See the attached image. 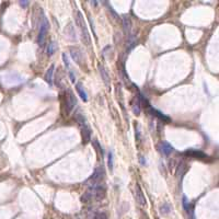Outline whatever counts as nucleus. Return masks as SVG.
I'll return each mask as SVG.
<instances>
[{"instance_id": "f257e3e1", "label": "nucleus", "mask_w": 219, "mask_h": 219, "mask_svg": "<svg viewBox=\"0 0 219 219\" xmlns=\"http://www.w3.org/2000/svg\"><path fill=\"white\" fill-rule=\"evenodd\" d=\"M76 19H77V24L79 25L80 31H81L82 42L86 45H90V43H91V37H90V34H89V32H88V29H87V26H86L85 20H83V17H82V14H81V12L77 11Z\"/></svg>"}, {"instance_id": "f03ea898", "label": "nucleus", "mask_w": 219, "mask_h": 219, "mask_svg": "<svg viewBox=\"0 0 219 219\" xmlns=\"http://www.w3.org/2000/svg\"><path fill=\"white\" fill-rule=\"evenodd\" d=\"M77 121L80 124L81 126V135H82V141L83 143H89L90 139H91V130H90L89 126L86 123L85 116H82L81 114L77 115Z\"/></svg>"}, {"instance_id": "7ed1b4c3", "label": "nucleus", "mask_w": 219, "mask_h": 219, "mask_svg": "<svg viewBox=\"0 0 219 219\" xmlns=\"http://www.w3.org/2000/svg\"><path fill=\"white\" fill-rule=\"evenodd\" d=\"M48 32V21L45 17L43 15V19L41 22V26H39V39H37V43L41 47H43L44 44H45V39L46 35Z\"/></svg>"}, {"instance_id": "20e7f679", "label": "nucleus", "mask_w": 219, "mask_h": 219, "mask_svg": "<svg viewBox=\"0 0 219 219\" xmlns=\"http://www.w3.org/2000/svg\"><path fill=\"white\" fill-rule=\"evenodd\" d=\"M89 192H90V194H91L92 196H94L96 200H98V201H102L103 198L105 197V194H107L105 187L101 184L93 185V186L89 190Z\"/></svg>"}, {"instance_id": "39448f33", "label": "nucleus", "mask_w": 219, "mask_h": 219, "mask_svg": "<svg viewBox=\"0 0 219 219\" xmlns=\"http://www.w3.org/2000/svg\"><path fill=\"white\" fill-rule=\"evenodd\" d=\"M134 194H135V200H136V202L138 203V204L140 205V206L145 207L146 205H147V201H146L145 194L143 193V191H141V189H140V186H139V184H136V185H135Z\"/></svg>"}, {"instance_id": "423d86ee", "label": "nucleus", "mask_w": 219, "mask_h": 219, "mask_svg": "<svg viewBox=\"0 0 219 219\" xmlns=\"http://www.w3.org/2000/svg\"><path fill=\"white\" fill-rule=\"evenodd\" d=\"M76 104H77V100L75 98V96L72 94L71 91H68L67 96H66V113L70 114Z\"/></svg>"}, {"instance_id": "0eeeda50", "label": "nucleus", "mask_w": 219, "mask_h": 219, "mask_svg": "<svg viewBox=\"0 0 219 219\" xmlns=\"http://www.w3.org/2000/svg\"><path fill=\"white\" fill-rule=\"evenodd\" d=\"M103 178H104V169L101 167V168H98V169L94 171V173L92 174V176L89 179V181L93 185H96L103 180Z\"/></svg>"}, {"instance_id": "6e6552de", "label": "nucleus", "mask_w": 219, "mask_h": 219, "mask_svg": "<svg viewBox=\"0 0 219 219\" xmlns=\"http://www.w3.org/2000/svg\"><path fill=\"white\" fill-rule=\"evenodd\" d=\"M98 69H99V71H100L101 78H102V80H103V82H104V85L107 86V88H109V87H110V83H111V79H110V75L107 74V69H105L104 66L101 65V64L98 66Z\"/></svg>"}, {"instance_id": "1a4fd4ad", "label": "nucleus", "mask_w": 219, "mask_h": 219, "mask_svg": "<svg viewBox=\"0 0 219 219\" xmlns=\"http://www.w3.org/2000/svg\"><path fill=\"white\" fill-rule=\"evenodd\" d=\"M70 54H71L72 59L75 60V63L81 65V59H82V54H81L80 50L77 47H70Z\"/></svg>"}, {"instance_id": "9d476101", "label": "nucleus", "mask_w": 219, "mask_h": 219, "mask_svg": "<svg viewBox=\"0 0 219 219\" xmlns=\"http://www.w3.org/2000/svg\"><path fill=\"white\" fill-rule=\"evenodd\" d=\"M159 148H160V151L162 152L164 156H169V154H172V152H173V150H174L173 147H172L169 143H165V141L161 143L160 145H159Z\"/></svg>"}, {"instance_id": "9b49d317", "label": "nucleus", "mask_w": 219, "mask_h": 219, "mask_svg": "<svg viewBox=\"0 0 219 219\" xmlns=\"http://www.w3.org/2000/svg\"><path fill=\"white\" fill-rule=\"evenodd\" d=\"M76 89H77V92H78V94L80 96V98L82 99L85 102H87L88 101V96H87V92H86V90L83 89V86L81 82H78L76 85Z\"/></svg>"}, {"instance_id": "f8f14e48", "label": "nucleus", "mask_w": 219, "mask_h": 219, "mask_svg": "<svg viewBox=\"0 0 219 219\" xmlns=\"http://www.w3.org/2000/svg\"><path fill=\"white\" fill-rule=\"evenodd\" d=\"M54 69H55L54 65H52L50 67V69L46 71V75H45V80H46V82H47L50 86L53 85V76H54Z\"/></svg>"}, {"instance_id": "ddd939ff", "label": "nucleus", "mask_w": 219, "mask_h": 219, "mask_svg": "<svg viewBox=\"0 0 219 219\" xmlns=\"http://www.w3.org/2000/svg\"><path fill=\"white\" fill-rule=\"evenodd\" d=\"M186 154L187 156H192V157H195V158H205L206 154L202 151H196V150H189L186 151Z\"/></svg>"}, {"instance_id": "4468645a", "label": "nucleus", "mask_w": 219, "mask_h": 219, "mask_svg": "<svg viewBox=\"0 0 219 219\" xmlns=\"http://www.w3.org/2000/svg\"><path fill=\"white\" fill-rule=\"evenodd\" d=\"M123 25H124V31L125 33H129L130 29H132V23H130V20L127 17L123 18Z\"/></svg>"}, {"instance_id": "2eb2a0df", "label": "nucleus", "mask_w": 219, "mask_h": 219, "mask_svg": "<svg viewBox=\"0 0 219 219\" xmlns=\"http://www.w3.org/2000/svg\"><path fill=\"white\" fill-rule=\"evenodd\" d=\"M150 111H151V113L152 114H154V115H157L158 117H160L161 119H163V121H165V122H169L170 119H169V117L168 116H165L164 114H162L161 112H159V111H157L156 109H152V107H149Z\"/></svg>"}, {"instance_id": "dca6fc26", "label": "nucleus", "mask_w": 219, "mask_h": 219, "mask_svg": "<svg viewBox=\"0 0 219 219\" xmlns=\"http://www.w3.org/2000/svg\"><path fill=\"white\" fill-rule=\"evenodd\" d=\"M133 112L136 115H138L140 113V101H139V99L136 100V104L133 105Z\"/></svg>"}, {"instance_id": "f3484780", "label": "nucleus", "mask_w": 219, "mask_h": 219, "mask_svg": "<svg viewBox=\"0 0 219 219\" xmlns=\"http://www.w3.org/2000/svg\"><path fill=\"white\" fill-rule=\"evenodd\" d=\"M56 48H57V44L55 43V42H52V43L48 45V48H47V54L48 55H52L53 53L56 50Z\"/></svg>"}, {"instance_id": "a211bd4d", "label": "nucleus", "mask_w": 219, "mask_h": 219, "mask_svg": "<svg viewBox=\"0 0 219 219\" xmlns=\"http://www.w3.org/2000/svg\"><path fill=\"white\" fill-rule=\"evenodd\" d=\"M113 163H114V162H113V152L110 151V154H109V162H107L110 171H112V170H113Z\"/></svg>"}, {"instance_id": "6ab92c4d", "label": "nucleus", "mask_w": 219, "mask_h": 219, "mask_svg": "<svg viewBox=\"0 0 219 219\" xmlns=\"http://www.w3.org/2000/svg\"><path fill=\"white\" fill-rule=\"evenodd\" d=\"M94 219H107V216L105 213H96L94 215Z\"/></svg>"}, {"instance_id": "aec40b11", "label": "nucleus", "mask_w": 219, "mask_h": 219, "mask_svg": "<svg viewBox=\"0 0 219 219\" xmlns=\"http://www.w3.org/2000/svg\"><path fill=\"white\" fill-rule=\"evenodd\" d=\"M169 211H170V207L168 206V205H163V206L160 208V211H161V214H162V215L168 214V213H169Z\"/></svg>"}, {"instance_id": "412c9836", "label": "nucleus", "mask_w": 219, "mask_h": 219, "mask_svg": "<svg viewBox=\"0 0 219 219\" xmlns=\"http://www.w3.org/2000/svg\"><path fill=\"white\" fill-rule=\"evenodd\" d=\"M183 206H184V209H185V211H189L190 203H189V201H187V197H186V196H183Z\"/></svg>"}, {"instance_id": "4be33fe9", "label": "nucleus", "mask_w": 219, "mask_h": 219, "mask_svg": "<svg viewBox=\"0 0 219 219\" xmlns=\"http://www.w3.org/2000/svg\"><path fill=\"white\" fill-rule=\"evenodd\" d=\"M63 59H64V63H65L66 67H67L68 71H70V64H69V60H68L67 56H66V54H63Z\"/></svg>"}, {"instance_id": "5701e85b", "label": "nucleus", "mask_w": 219, "mask_h": 219, "mask_svg": "<svg viewBox=\"0 0 219 219\" xmlns=\"http://www.w3.org/2000/svg\"><path fill=\"white\" fill-rule=\"evenodd\" d=\"M28 3H29V1H20V4H21V7H28Z\"/></svg>"}]
</instances>
